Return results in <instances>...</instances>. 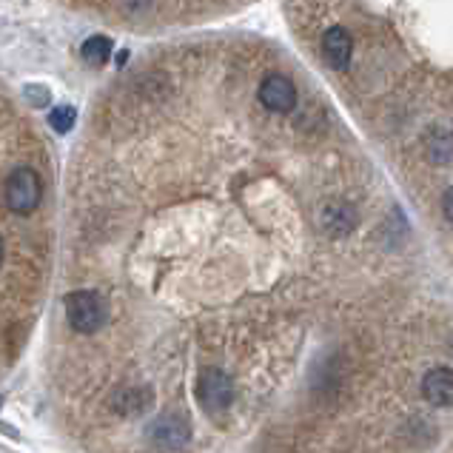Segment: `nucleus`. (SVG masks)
Returning a JSON list of instances; mask_svg holds the SVG:
<instances>
[{
    "label": "nucleus",
    "mask_w": 453,
    "mask_h": 453,
    "mask_svg": "<svg viewBox=\"0 0 453 453\" xmlns=\"http://www.w3.org/2000/svg\"><path fill=\"white\" fill-rule=\"evenodd\" d=\"M43 197V180L32 165H18L12 168L6 177V205L12 214H32Z\"/></svg>",
    "instance_id": "obj_1"
},
{
    "label": "nucleus",
    "mask_w": 453,
    "mask_h": 453,
    "mask_svg": "<svg viewBox=\"0 0 453 453\" xmlns=\"http://www.w3.org/2000/svg\"><path fill=\"white\" fill-rule=\"evenodd\" d=\"M66 319L77 334H95L106 322V305L97 291H72L66 296Z\"/></svg>",
    "instance_id": "obj_2"
},
{
    "label": "nucleus",
    "mask_w": 453,
    "mask_h": 453,
    "mask_svg": "<svg viewBox=\"0 0 453 453\" xmlns=\"http://www.w3.org/2000/svg\"><path fill=\"white\" fill-rule=\"evenodd\" d=\"M234 399V385H231V377H226L223 371H205L200 377V403L205 411L219 413L231 405Z\"/></svg>",
    "instance_id": "obj_3"
},
{
    "label": "nucleus",
    "mask_w": 453,
    "mask_h": 453,
    "mask_svg": "<svg viewBox=\"0 0 453 453\" xmlns=\"http://www.w3.org/2000/svg\"><path fill=\"white\" fill-rule=\"evenodd\" d=\"M317 223L331 237H348L357 228V211L342 200H328V203H322Z\"/></svg>",
    "instance_id": "obj_4"
},
{
    "label": "nucleus",
    "mask_w": 453,
    "mask_h": 453,
    "mask_svg": "<svg viewBox=\"0 0 453 453\" xmlns=\"http://www.w3.org/2000/svg\"><path fill=\"white\" fill-rule=\"evenodd\" d=\"M260 103L268 111L286 114V111L294 109V103H296V88H294V83L288 81V77L271 74L260 83Z\"/></svg>",
    "instance_id": "obj_5"
},
{
    "label": "nucleus",
    "mask_w": 453,
    "mask_h": 453,
    "mask_svg": "<svg viewBox=\"0 0 453 453\" xmlns=\"http://www.w3.org/2000/svg\"><path fill=\"white\" fill-rule=\"evenodd\" d=\"M149 436L160 448H180L188 439V422L183 417H177V413H163L160 419L151 422Z\"/></svg>",
    "instance_id": "obj_6"
},
{
    "label": "nucleus",
    "mask_w": 453,
    "mask_h": 453,
    "mask_svg": "<svg viewBox=\"0 0 453 453\" xmlns=\"http://www.w3.org/2000/svg\"><path fill=\"white\" fill-rule=\"evenodd\" d=\"M322 51H326L328 63L336 72H345L351 66V55H354V41L342 26H334V29L326 32L322 37Z\"/></svg>",
    "instance_id": "obj_7"
},
{
    "label": "nucleus",
    "mask_w": 453,
    "mask_h": 453,
    "mask_svg": "<svg viewBox=\"0 0 453 453\" xmlns=\"http://www.w3.org/2000/svg\"><path fill=\"white\" fill-rule=\"evenodd\" d=\"M422 394L431 405L436 408H450L453 405V371L450 368H434L425 373L422 380Z\"/></svg>",
    "instance_id": "obj_8"
},
{
    "label": "nucleus",
    "mask_w": 453,
    "mask_h": 453,
    "mask_svg": "<svg viewBox=\"0 0 453 453\" xmlns=\"http://www.w3.org/2000/svg\"><path fill=\"white\" fill-rule=\"evenodd\" d=\"M83 58L88 63H95V66H103V63L111 58V41L109 37H100V35L88 37V41L83 43Z\"/></svg>",
    "instance_id": "obj_9"
},
{
    "label": "nucleus",
    "mask_w": 453,
    "mask_h": 453,
    "mask_svg": "<svg viewBox=\"0 0 453 453\" xmlns=\"http://www.w3.org/2000/svg\"><path fill=\"white\" fill-rule=\"evenodd\" d=\"M149 403H151L149 391H123L114 405H118L120 413H143L149 408Z\"/></svg>",
    "instance_id": "obj_10"
},
{
    "label": "nucleus",
    "mask_w": 453,
    "mask_h": 453,
    "mask_svg": "<svg viewBox=\"0 0 453 453\" xmlns=\"http://www.w3.org/2000/svg\"><path fill=\"white\" fill-rule=\"evenodd\" d=\"M74 118H77V111L72 106H58L55 111L49 114V126L55 128V132H60V134H66V132H72Z\"/></svg>",
    "instance_id": "obj_11"
},
{
    "label": "nucleus",
    "mask_w": 453,
    "mask_h": 453,
    "mask_svg": "<svg viewBox=\"0 0 453 453\" xmlns=\"http://www.w3.org/2000/svg\"><path fill=\"white\" fill-rule=\"evenodd\" d=\"M442 211L448 217V223H453V186L442 194Z\"/></svg>",
    "instance_id": "obj_12"
}]
</instances>
